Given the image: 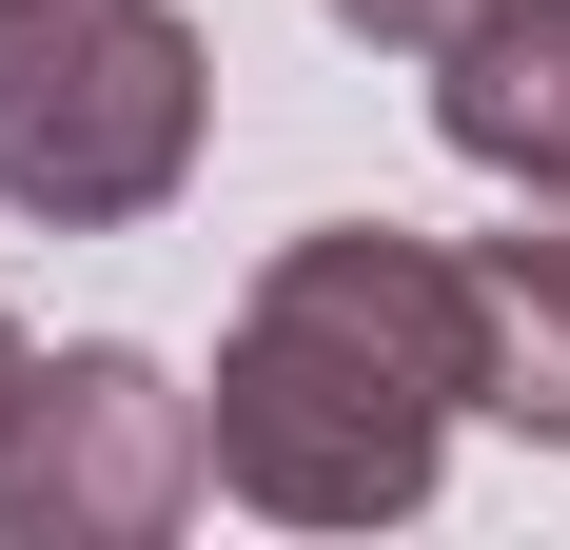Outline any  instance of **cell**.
I'll return each mask as SVG.
<instances>
[{
	"mask_svg": "<svg viewBox=\"0 0 570 550\" xmlns=\"http://www.w3.org/2000/svg\"><path fill=\"white\" fill-rule=\"evenodd\" d=\"M217 492L256 531H413L472 433V256L394 217H315L236 275V334L197 374Z\"/></svg>",
	"mask_w": 570,
	"mask_h": 550,
	"instance_id": "6da1fadb",
	"label": "cell"
},
{
	"mask_svg": "<svg viewBox=\"0 0 570 550\" xmlns=\"http://www.w3.org/2000/svg\"><path fill=\"white\" fill-rule=\"evenodd\" d=\"M217 158V40L177 0H0V217L138 236Z\"/></svg>",
	"mask_w": 570,
	"mask_h": 550,
	"instance_id": "7a4b0ae2",
	"label": "cell"
},
{
	"mask_svg": "<svg viewBox=\"0 0 570 550\" xmlns=\"http://www.w3.org/2000/svg\"><path fill=\"white\" fill-rule=\"evenodd\" d=\"M197 492H217V433H197V393L138 334L40 354L20 433H0V550H158Z\"/></svg>",
	"mask_w": 570,
	"mask_h": 550,
	"instance_id": "3957f363",
	"label": "cell"
},
{
	"mask_svg": "<svg viewBox=\"0 0 570 550\" xmlns=\"http://www.w3.org/2000/svg\"><path fill=\"white\" fill-rule=\"evenodd\" d=\"M433 138L492 197H551L570 217V0H492L472 40H433Z\"/></svg>",
	"mask_w": 570,
	"mask_h": 550,
	"instance_id": "277c9868",
	"label": "cell"
},
{
	"mask_svg": "<svg viewBox=\"0 0 570 550\" xmlns=\"http://www.w3.org/2000/svg\"><path fill=\"white\" fill-rule=\"evenodd\" d=\"M453 256H472V413L570 452V217L531 197L512 236H453Z\"/></svg>",
	"mask_w": 570,
	"mask_h": 550,
	"instance_id": "5b68a950",
	"label": "cell"
},
{
	"mask_svg": "<svg viewBox=\"0 0 570 550\" xmlns=\"http://www.w3.org/2000/svg\"><path fill=\"white\" fill-rule=\"evenodd\" d=\"M315 20H335V40H374V59H433V40H472L492 0H315Z\"/></svg>",
	"mask_w": 570,
	"mask_h": 550,
	"instance_id": "8992f818",
	"label": "cell"
},
{
	"mask_svg": "<svg viewBox=\"0 0 570 550\" xmlns=\"http://www.w3.org/2000/svg\"><path fill=\"white\" fill-rule=\"evenodd\" d=\"M20 393H40V334H20V315H0V433H20Z\"/></svg>",
	"mask_w": 570,
	"mask_h": 550,
	"instance_id": "52a82bcc",
	"label": "cell"
}]
</instances>
